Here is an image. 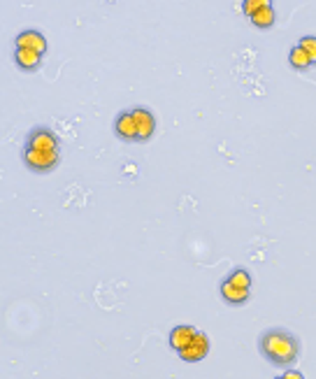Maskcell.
Listing matches in <instances>:
<instances>
[{
  "label": "cell",
  "mask_w": 316,
  "mask_h": 379,
  "mask_svg": "<svg viewBox=\"0 0 316 379\" xmlns=\"http://www.w3.org/2000/svg\"><path fill=\"white\" fill-rule=\"evenodd\" d=\"M282 379H305V375H302L300 370H286L282 375Z\"/></svg>",
  "instance_id": "9a60e30c"
},
{
  "label": "cell",
  "mask_w": 316,
  "mask_h": 379,
  "mask_svg": "<svg viewBox=\"0 0 316 379\" xmlns=\"http://www.w3.org/2000/svg\"><path fill=\"white\" fill-rule=\"evenodd\" d=\"M207 354H209V338L204 333L198 331V335L193 338V342L186 347L184 351H179V358L186 361V363H198V361H202Z\"/></svg>",
  "instance_id": "8992f818"
},
{
  "label": "cell",
  "mask_w": 316,
  "mask_h": 379,
  "mask_svg": "<svg viewBox=\"0 0 316 379\" xmlns=\"http://www.w3.org/2000/svg\"><path fill=\"white\" fill-rule=\"evenodd\" d=\"M133 114H135V123H138V142H149L154 130H156V119H154V114L147 107H135Z\"/></svg>",
  "instance_id": "9c48e42d"
},
{
  "label": "cell",
  "mask_w": 316,
  "mask_h": 379,
  "mask_svg": "<svg viewBox=\"0 0 316 379\" xmlns=\"http://www.w3.org/2000/svg\"><path fill=\"white\" fill-rule=\"evenodd\" d=\"M297 45L302 47V52L309 56V61H312V65H316V37L314 35H305Z\"/></svg>",
  "instance_id": "4fadbf2b"
},
{
  "label": "cell",
  "mask_w": 316,
  "mask_h": 379,
  "mask_svg": "<svg viewBox=\"0 0 316 379\" xmlns=\"http://www.w3.org/2000/svg\"><path fill=\"white\" fill-rule=\"evenodd\" d=\"M265 5H268V0H244V3H242V10H244L246 17H253L258 10H263Z\"/></svg>",
  "instance_id": "5bb4252c"
},
{
  "label": "cell",
  "mask_w": 316,
  "mask_h": 379,
  "mask_svg": "<svg viewBox=\"0 0 316 379\" xmlns=\"http://www.w3.org/2000/svg\"><path fill=\"white\" fill-rule=\"evenodd\" d=\"M196 335H198L196 326H191V324H179V326H175V328L170 331V335H167V340H170V347H172V349H175V351L179 354V351H184L191 342H193Z\"/></svg>",
  "instance_id": "ba28073f"
},
{
  "label": "cell",
  "mask_w": 316,
  "mask_h": 379,
  "mask_svg": "<svg viewBox=\"0 0 316 379\" xmlns=\"http://www.w3.org/2000/svg\"><path fill=\"white\" fill-rule=\"evenodd\" d=\"M249 19H251V23H253L256 28L268 30L270 26H275V8H272V3H268L263 10H258L256 14L249 17Z\"/></svg>",
  "instance_id": "8fae6325"
},
{
  "label": "cell",
  "mask_w": 316,
  "mask_h": 379,
  "mask_svg": "<svg viewBox=\"0 0 316 379\" xmlns=\"http://www.w3.org/2000/svg\"><path fill=\"white\" fill-rule=\"evenodd\" d=\"M275 379H282V377H275Z\"/></svg>",
  "instance_id": "2e32d148"
},
{
  "label": "cell",
  "mask_w": 316,
  "mask_h": 379,
  "mask_svg": "<svg viewBox=\"0 0 316 379\" xmlns=\"http://www.w3.org/2000/svg\"><path fill=\"white\" fill-rule=\"evenodd\" d=\"M23 165L28 167L30 172H37V175H47L59 167L61 163V154H52V152H35V149H23Z\"/></svg>",
  "instance_id": "277c9868"
},
{
  "label": "cell",
  "mask_w": 316,
  "mask_h": 379,
  "mask_svg": "<svg viewBox=\"0 0 316 379\" xmlns=\"http://www.w3.org/2000/svg\"><path fill=\"white\" fill-rule=\"evenodd\" d=\"M14 63L19 70L35 72V70H40V65H42V54L30 52V49H14Z\"/></svg>",
  "instance_id": "30bf717a"
},
{
  "label": "cell",
  "mask_w": 316,
  "mask_h": 379,
  "mask_svg": "<svg viewBox=\"0 0 316 379\" xmlns=\"http://www.w3.org/2000/svg\"><path fill=\"white\" fill-rule=\"evenodd\" d=\"M258 351L268 363L277 368H288L300 356V340L286 328H268L258 338Z\"/></svg>",
  "instance_id": "6da1fadb"
},
{
  "label": "cell",
  "mask_w": 316,
  "mask_h": 379,
  "mask_svg": "<svg viewBox=\"0 0 316 379\" xmlns=\"http://www.w3.org/2000/svg\"><path fill=\"white\" fill-rule=\"evenodd\" d=\"M288 63L293 65L295 70H305V68L312 65V61H309V56L302 52L300 45H295L293 49H291V54H288Z\"/></svg>",
  "instance_id": "7c38bea8"
},
{
  "label": "cell",
  "mask_w": 316,
  "mask_h": 379,
  "mask_svg": "<svg viewBox=\"0 0 316 379\" xmlns=\"http://www.w3.org/2000/svg\"><path fill=\"white\" fill-rule=\"evenodd\" d=\"M114 133L119 135L123 142H138V123H135L133 110H126L116 116L114 121Z\"/></svg>",
  "instance_id": "52a82bcc"
},
{
  "label": "cell",
  "mask_w": 316,
  "mask_h": 379,
  "mask_svg": "<svg viewBox=\"0 0 316 379\" xmlns=\"http://www.w3.org/2000/svg\"><path fill=\"white\" fill-rule=\"evenodd\" d=\"M251 294V277L244 268H235L231 275L221 282V298L228 305H244Z\"/></svg>",
  "instance_id": "7a4b0ae2"
},
{
  "label": "cell",
  "mask_w": 316,
  "mask_h": 379,
  "mask_svg": "<svg viewBox=\"0 0 316 379\" xmlns=\"http://www.w3.org/2000/svg\"><path fill=\"white\" fill-rule=\"evenodd\" d=\"M23 149H35V152H52L61 154V140L56 138V133L49 126H35L28 130L26 145Z\"/></svg>",
  "instance_id": "3957f363"
},
{
  "label": "cell",
  "mask_w": 316,
  "mask_h": 379,
  "mask_svg": "<svg viewBox=\"0 0 316 379\" xmlns=\"http://www.w3.org/2000/svg\"><path fill=\"white\" fill-rule=\"evenodd\" d=\"M14 49H30V52H37L45 56V52L49 49L47 45V37L35 28H26L21 30L17 37H14Z\"/></svg>",
  "instance_id": "5b68a950"
}]
</instances>
